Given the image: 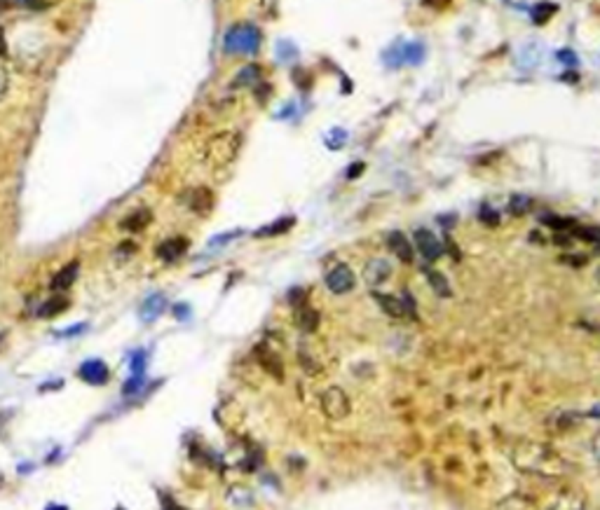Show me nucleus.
<instances>
[{
    "instance_id": "4be33fe9",
    "label": "nucleus",
    "mask_w": 600,
    "mask_h": 510,
    "mask_svg": "<svg viewBox=\"0 0 600 510\" xmlns=\"http://www.w3.org/2000/svg\"><path fill=\"white\" fill-rule=\"evenodd\" d=\"M228 503L232 508H251L254 506V494H251L247 487L235 485V487H230V492H228Z\"/></svg>"
},
{
    "instance_id": "c85d7f7f",
    "label": "nucleus",
    "mask_w": 600,
    "mask_h": 510,
    "mask_svg": "<svg viewBox=\"0 0 600 510\" xmlns=\"http://www.w3.org/2000/svg\"><path fill=\"white\" fill-rule=\"evenodd\" d=\"M541 225L551 228L553 232H570L577 223L570 221V218H560V216H541Z\"/></svg>"
},
{
    "instance_id": "49530a36",
    "label": "nucleus",
    "mask_w": 600,
    "mask_h": 510,
    "mask_svg": "<svg viewBox=\"0 0 600 510\" xmlns=\"http://www.w3.org/2000/svg\"><path fill=\"white\" fill-rule=\"evenodd\" d=\"M3 485H5V477H3V473H0V487H3Z\"/></svg>"
},
{
    "instance_id": "ea45409f",
    "label": "nucleus",
    "mask_w": 600,
    "mask_h": 510,
    "mask_svg": "<svg viewBox=\"0 0 600 510\" xmlns=\"http://www.w3.org/2000/svg\"><path fill=\"white\" fill-rule=\"evenodd\" d=\"M350 169H352V171H350V173H347V178H357V176H359V173H361V171H364V164H361V162H357V164H352V166H350Z\"/></svg>"
},
{
    "instance_id": "f3484780",
    "label": "nucleus",
    "mask_w": 600,
    "mask_h": 510,
    "mask_svg": "<svg viewBox=\"0 0 600 510\" xmlns=\"http://www.w3.org/2000/svg\"><path fill=\"white\" fill-rule=\"evenodd\" d=\"M295 326H298L300 330L307 333V335L314 333V330H317V326H319V314L314 312L309 305L295 307Z\"/></svg>"
},
{
    "instance_id": "a19ab883",
    "label": "nucleus",
    "mask_w": 600,
    "mask_h": 510,
    "mask_svg": "<svg viewBox=\"0 0 600 510\" xmlns=\"http://www.w3.org/2000/svg\"><path fill=\"white\" fill-rule=\"evenodd\" d=\"M0 56H8V42H5V31L0 29Z\"/></svg>"
},
{
    "instance_id": "dca6fc26",
    "label": "nucleus",
    "mask_w": 600,
    "mask_h": 510,
    "mask_svg": "<svg viewBox=\"0 0 600 510\" xmlns=\"http://www.w3.org/2000/svg\"><path fill=\"white\" fill-rule=\"evenodd\" d=\"M167 309V300H164V295H160V293H155V295H151V298H148L144 305H141V309H139V316H141V321H144V324H153L155 319H157L160 314H162Z\"/></svg>"
},
{
    "instance_id": "58836bf2",
    "label": "nucleus",
    "mask_w": 600,
    "mask_h": 510,
    "mask_svg": "<svg viewBox=\"0 0 600 510\" xmlns=\"http://www.w3.org/2000/svg\"><path fill=\"white\" fill-rule=\"evenodd\" d=\"M591 449H593V456H596V459L600 461V431L596 436H593V440H591Z\"/></svg>"
},
{
    "instance_id": "09e8293b",
    "label": "nucleus",
    "mask_w": 600,
    "mask_h": 510,
    "mask_svg": "<svg viewBox=\"0 0 600 510\" xmlns=\"http://www.w3.org/2000/svg\"><path fill=\"white\" fill-rule=\"evenodd\" d=\"M118 510H125V508H118Z\"/></svg>"
},
{
    "instance_id": "c9c22d12",
    "label": "nucleus",
    "mask_w": 600,
    "mask_h": 510,
    "mask_svg": "<svg viewBox=\"0 0 600 510\" xmlns=\"http://www.w3.org/2000/svg\"><path fill=\"white\" fill-rule=\"evenodd\" d=\"M558 61L572 63V66H575V63H577V54H575L572 49H560V51H558Z\"/></svg>"
},
{
    "instance_id": "6ab92c4d",
    "label": "nucleus",
    "mask_w": 600,
    "mask_h": 510,
    "mask_svg": "<svg viewBox=\"0 0 600 510\" xmlns=\"http://www.w3.org/2000/svg\"><path fill=\"white\" fill-rule=\"evenodd\" d=\"M153 221V213L151 209H146V206H141V209H137L132 213V216H127L125 221L120 223L122 230H129V232H141L146 228V225H151Z\"/></svg>"
},
{
    "instance_id": "f257e3e1",
    "label": "nucleus",
    "mask_w": 600,
    "mask_h": 510,
    "mask_svg": "<svg viewBox=\"0 0 600 510\" xmlns=\"http://www.w3.org/2000/svg\"><path fill=\"white\" fill-rule=\"evenodd\" d=\"M511 463L518 473L534 477H563L570 473V461L553 449L551 445L539 440H518L511 447Z\"/></svg>"
},
{
    "instance_id": "e433bc0d",
    "label": "nucleus",
    "mask_w": 600,
    "mask_h": 510,
    "mask_svg": "<svg viewBox=\"0 0 600 510\" xmlns=\"http://www.w3.org/2000/svg\"><path fill=\"white\" fill-rule=\"evenodd\" d=\"M560 262L575 264V267H582V264H586V255H563V257H560Z\"/></svg>"
},
{
    "instance_id": "1a4fd4ad",
    "label": "nucleus",
    "mask_w": 600,
    "mask_h": 510,
    "mask_svg": "<svg viewBox=\"0 0 600 510\" xmlns=\"http://www.w3.org/2000/svg\"><path fill=\"white\" fill-rule=\"evenodd\" d=\"M415 248L427 262H434L443 255V244L429 230H415Z\"/></svg>"
},
{
    "instance_id": "aec40b11",
    "label": "nucleus",
    "mask_w": 600,
    "mask_h": 510,
    "mask_svg": "<svg viewBox=\"0 0 600 510\" xmlns=\"http://www.w3.org/2000/svg\"><path fill=\"white\" fill-rule=\"evenodd\" d=\"M256 353H258V363H261L263 367H266L268 372H272L275 377H282V372H284V367H282V360H279V356H277L275 351H270L268 346H258L256 349Z\"/></svg>"
},
{
    "instance_id": "8fccbe9b",
    "label": "nucleus",
    "mask_w": 600,
    "mask_h": 510,
    "mask_svg": "<svg viewBox=\"0 0 600 510\" xmlns=\"http://www.w3.org/2000/svg\"><path fill=\"white\" fill-rule=\"evenodd\" d=\"M0 340H3V337H0Z\"/></svg>"
},
{
    "instance_id": "72a5a7b5",
    "label": "nucleus",
    "mask_w": 600,
    "mask_h": 510,
    "mask_svg": "<svg viewBox=\"0 0 600 510\" xmlns=\"http://www.w3.org/2000/svg\"><path fill=\"white\" fill-rule=\"evenodd\" d=\"M302 300H305V290H302V288H293L291 293H289V302H291L293 307L305 305V302H302Z\"/></svg>"
},
{
    "instance_id": "f704fd0d",
    "label": "nucleus",
    "mask_w": 600,
    "mask_h": 510,
    "mask_svg": "<svg viewBox=\"0 0 600 510\" xmlns=\"http://www.w3.org/2000/svg\"><path fill=\"white\" fill-rule=\"evenodd\" d=\"M8 89H10V75H8V70L0 66V99L8 94Z\"/></svg>"
},
{
    "instance_id": "4c0bfd02",
    "label": "nucleus",
    "mask_w": 600,
    "mask_h": 510,
    "mask_svg": "<svg viewBox=\"0 0 600 510\" xmlns=\"http://www.w3.org/2000/svg\"><path fill=\"white\" fill-rule=\"evenodd\" d=\"M85 330H87V326L80 324V326H70V328H66V330H61V333H56V335H59V337H70V335H80V333H85Z\"/></svg>"
},
{
    "instance_id": "9d476101",
    "label": "nucleus",
    "mask_w": 600,
    "mask_h": 510,
    "mask_svg": "<svg viewBox=\"0 0 600 510\" xmlns=\"http://www.w3.org/2000/svg\"><path fill=\"white\" fill-rule=\"evenodd\" d=\"M390 276H392V262L390 260H385V257H373V260L366 262V267H364L366 286L378 288V286H383L385 281H390Z\"/></svg>"
},
{
    "instance_id": "2eb2a0df",
    "label": "nucleus",
    "mask_w": 600,
    "mask_h": 510,
    "mask_svg": "<svg viewBox=\"0 0 600 510\" xmlns=\"http://www.w3.org/2000/svg\"><path fill=\"white\" fill-rule=\"evenodd\" d=\"M541 61H544V45L541 42H528V45H523V47H521V51H518V66L521 68H537V66H541Z\"/></svg>"
},
{
    "instance_id": "bb28decb",
    "label": "nucleus",
    "mask_w": 600,
    "mask_h": 510,
    "mask_svg": "<svg viewBox=\"0 0 600 510\" xmlns=\"http://www.w3.org/2000/svg\"><path fill=\"white\" fill-rule=\"evenodd\" d=\"M532 199L528 197V195H514L511 199H509V213H511V216H525V213H530L532 211Z\"/></svg>"
},
{
    "instance_id": "7c9ffc66",
    "label": "nucleus",
    "mask_w": 600,
    "mask_h": 510,
    "mask_svg": "<svg viewBox=\"0 0 600 510\" xmlns=\"http://www.w3.org/2000/svg\"><path fill=\"white\" fill-rule=\"evenodd\" d=\"M479 221L483 225H488V228H498V225H500V213L495 209H490L488 204H483L479 209Z\"/></svg>"
},
{
    "instance_id": "b1692460",
    "label": "nucleus",
    "mask_w": 600,
    "mask_h": 510,
    "mask_svg": "<svg viewBox=\"0 0 600 510\" xmlns=\"http://www.w3.org/2000/svg\"><path fill=\"white\" fill-rule=\"evenodd\" d=\"M427 281H429L431 290H434V293L438 295V298H450V293H453V290H450L448 281H446V276H443L441 272H434V269H427Z\"/></svg>"
},
{
    "instance_id": "20e7f679",
    "label": "nucleus",
    "mask_w": 600,
    "mask_h": 510,
    "mask_svg": "<svg viewBox=\"0 0 600 510\" xmlns=\"http://www.w3.org/2000/svg\"><path fill=\"white\" fill-rule=\"evenodd\" d=\"M319 403H321V412H324L331 422H340V419L350 417V412H352L350 398H347V393L340 389V386H328V389L321 393Z\"/></svg>"
},
{
    "instance_id": "f8f14e48",
    "label": "nucleus",
    "mask_w": 600,
    "mask_h": 510,
    "mask_svg": "<svg viewBox=\"0 0 600 510\" xmlns=\"http://www.w3.org/2000/svg\"><path fill=\"white\" fill-rule=\"evenodd\" d=\"M185 250H188V239L174 237V239H164V241L157 246V250H155V255H157L162 262L171 264V262L180 260V257L185 255Z\"/></svg>"
},
{
    "instance_id": "7ed1b4c3",
    "label": "nucleus",
    "mask_w": 600,
    "mask_h": 510,
    "mask_svg": "<svg viewBox=\"0 0 600 510\" xmlns=\"http://www.w3.org/2000/svg\"><path fill=\"white\" fill-rule=\"evenodd\" d=\"M261 47V31L254 24H235L223 38L225 54H256Z\"/></svg>"
},
{
    "instance_id": "a211bd4d",
    "label": "nucleus",
    "mask_w": 600,
    "mask_h": 510,
    "mask_svg": "<svg viewBox=\"0 0 600 510\" xmlns=\"http://www.w3.org/2000/svg\"><path fill=\"white\" fill-rule=\"evenodd\" d=\"M263 80V68L258 63H247L232 80V87H256Z\"/></svg>"
},
{
    "instance_id": "39448f33",
    "label": "nucleus",
    "mask_w": 600,
    "mask_h": 510,
    "mask_svg": "<svg viewBox=\"0 0 600 510\" xmlns=\"http://www.w3.org/2000/svg\"><path fill=\"white\" fill-rule=\"evenodd\" d=\"M546 510H586V496L577 487H560L549 496Z\"/></svg>"
},
{
    "instance_id": "5701e85b",
    "label": "nucleus",
    "mask_w": 600,
    "mask_h": 510,
    "mask_svg": "<svg viewBox=\"0 0 600 510\" xmlns=\"http://www.w3.org/2000/svg\"><path fill=\"white\" fill-rule=\"evenodd\" d=\"M572 239H582L586 244H600V228L598 225H575L570 230Z\"/></svg>"
},
{
    "instance_id": "2f4dec72",
    "label": "nucleus",
    "mask_w": 600,
    "mask_h": 510,
    "mask_svg": "<svg viewBox=\"0 0 600 510\" xmlns=\"http://www.w3.org/2000/svg\"><path fill=\"white\" fill-rule=\"evenodd\" d=\"M277 51H279L282 61H295V59H298V49H295V45H291L289 40H282L279 45H277Z\"/></svg>"
},
{
    "instance_id": "c756f323",
    "label": "nucleus",
    "mask_w": 600,
    "mask_h": 510,
    "mask_svg": "<svg viewBox=\"0 0 600 510\" xmlns=\"http://www.w3.org/2000/svg\"><path fill=\"white\" fill-rule=\"evenodd\" d=\"M326 145L331 148V150H340L345 143H347V132H343V129H331V132L326 134Z\"/></svg>"
},
{
    "instance_id": "f03ea898",
    "label": "nucleus",
    "mask_w": 600,
    "mask_h": 510,
    "mask_svg": "<svg viewBox=\"0 0 600 510\" xmlns=\"http://www.w3.org/2000/svg\"><path fill=\"white\" fill-rule=\"evenodd\" d=\"M240 150H242V134L235 132V129H225V132H218L206 141L202 159L211 171H223L235 162Z\"/></svg>"
},
{
    "instance_id": "412c9836",
    "label": "nucleus",
    "mask_w": 600,
    "mask_h": 510,
    "mask_svg": "<svg viewBox=\"0 0 600 510\" xmlns=\"http://www.w3.org/2000/svg\"><path fill=\"white\" fill-rule=\"evenodd\" d=\"M68 309V298H63V295H56V298L52 300H45V305L38 309V316L40 319H52V316H59Z\"/></svg>"
},
{
    "instance_id": "9b49d317",
    "label": "nucleus",
    "mask_w": 600,
    "mask_h": 510,
    "mask_svg": "<svg viewBox=\"0 0 600 510\" xmlns=\"http://www.w3.org/2000/svg\"><path fill=\"white\" fill-rule=\"evenodd\" d=\"M185 202H188V209L197 216H209L211 209H214V192L204 185H197L185 195Z\"/></svg>"
},
{
    "instance_id": "0eeeda50",
    "label": "nucleus",
    "mask_w": 600,
    "mask_h": 510,
    "mask_svg": "<svg viewBox=\"0 0 600 510\" xmlns=\"http://www.w3.org/2000/svg\"><path fill=\"white\" fill-rule=\"evenodd\" d=\"M326 288L331 290L333 295H345L350 293V290L354 288V283H357V276H354L352 267H347V264H335V267L331 269V272L326 274Z\"/></svg>"
},
{
    "instance_id": "79ce46f5",
    "label": "nucleus",
    "mask_w": 600,
    "mask_h": 510,
    "mask_svg": "<svg viewBox=\"0 0 600 510\" xmlns=\"http://www.w3.org/2000/svg\"><path fill=\"white\" fill-rule=\"evenodd\" d=\"M424 5H431V8H441V5H448L450 0H422Z\"/></svg>"
},
{
    "instance_id": "37998d69",
    "label": "nucleus",
    "mask_w": 600,
    "mask_h": 510,
    "mask_svg": "<svg viewBox=\"0 0 600 510\" xmlns=\"http://www.w3.org/2000/svg\"><path fill=\"white\" fill-rule=\"evenodd\" d=\"M174 312H176V316H178V319H183L185 314H190V309L185 307V305H178L176 309H174Z\"/></svg>"
},
{
    "instance_id": "393cba45",
    "label": "nucleus",
    "mask_w": 600,
    "mask_h": 510,
    "mask_svg": "<svg viewBox=\"0 0 600 510\" xmlns=\"http://www.w3.org/2000/svg\"><path fill=\"white\" fill-rule=\"evenodd\" d=\"M293 218H282V221H275L266 225V228H261L256 232V237H277V234H284V232H289L293 228Z\"/></svg>"
},
{
    "instance_id": "4468645a",
    "label": "nucleus",
    "mask_w": 600,
    "mask_h": 510,
    "mask_svg": "<svg viewBox=\"0 0 600 510\" xmlns=\"http://www.w3.org/2000/svg\"><path fill=\"white\" fill-rule=\"evenodd\" d=\"M77 272H80V262H77V260L66 262V264H63V267L59 269V272H56L54 276H52L49 288H52V290H56V293H63V290H68V288L75 283Z\"/></svg>"
},
{
    "instance_id": "ddd939ff",
    "label": "nucleus",
    "mask_w": 600,
    "mask_h": 510,
    "mask_svg": "<svg viewBox=\"0 0 600 510\" xmlns=\"http://www.w3.org/2000/svg\"><path fill=\"white\" fill-rule=\"evenodd\" d=\"M387 246H390L392 253H394L403 264H410L413 257H415V248H413V244L408 241V237L399 230L387 234Z\"/></svg>"
},
{
    "instance_id": "a18cd8bd",
    "label": "nucleus",
    "mask_w": 600,
    "mask_h": 510,
    "mask_svg": "<svg viewBox=\"0 0 600 510\" xmlns=\"http://www.w3.org/2000/svg\"><path fill=\"white\" fill-rule=\"evenodd\" d=\"M45 510H68V508L66 506H47Z\"/></svg>"
},
{
    "instance_id": "de8ad7c7",
    "label": "nucleus",
    "mask_w": 600,
    "mask_h": 510,
    "mask_svg": "<svg viewBox=\"0 0 600 510\" xmlns=\"http://www.w3.org/2000/svg\"><path fill=\"white\" fill-rule=\"evenodd\" d=\"M596 279H598V281H600V267H598V269H596Z\"/></svg>"
},
{
    "instance_id": "cd10ccee",
    "label": "nucleus",
    "mask_w": 600,
    "mask_h": 510,
    "mask_svg": "<svg viewBox=\"0 0 600 510\" xmlns=\"http://www.w3.org/2000/svg\"><path fill=\"white\" fill-rule=\"evenodd\" d=\"M422 59H424V47L420 42H406L403 45V63L417 66Z\"/></svg>"
},
{
    "instance_id": "473e14b6",
    "label": "nucleus",
    "mask_w": 600,
    "mask_h": 510,
    "mask_svg": "<svg viewBox=\"0 0 600 510\" xmlns=\"http://www.w3.org/2000/svg\"><path fill=\"white\" fill-rule=\"evenodd\" d=\"M17 8H26V10H45L49 8V0H12Z\"/></svg>"
},
{
    "instance_id": "a878e982",
    "label": "nucleus",
    "mask_w": 600,
    "mask_h": 510,
    "mask_svg": "<svg viewBox=\"0 0 600 510\" xmlns=\"http://www.w3.org/2000/svg\"><path fill=\"white\" fill-rule=\"evenodd\" d=\"M556 10H558V8H556L553 3H549V0H541V3H537V5L532 8V22L539 24V26L546 24L553 15H556Z\"/></svg>"
},
{
    "instance_id": "c03bdc74",
    "label": "nucleus",
    "mask_w": 600,
    "mask_h": 510,
    "mask_svg": "<svg viewBox=\"0 0 600 510\" xmlns=\"http://www.w3.org/2000/svg\"><path fill=\"white\" fill-rule=\"evenodd\" d=\"M164 510H183V508L176 506V503H174V501L169 499V501H164Z\"/></svg>"
},
{
    "instance_id": "423d86ee",
    "label": "nucleus",
    "mask_w": 600,
    "mask_h": 510,
    "mask_svg": "<svg viewBox=\"0 0 600 510\" xmlns=\"http://www.w3.org/2000/svg\"><path fill=\"white\" fill-rule=\"evenodd\" d=\"M373 300L378 302V307L383 309L390 319L401 321V319H406V316H415V312H413V302H410L408 295H406V300H403V298H394V295H387V293H373Z\"/></svg>"
},
{
    "instance_id": "6e6552de",
    "label": "nucleus",
    "mask_w": 600,
    "mask_h": 510,
    "mask_svg": "<svg viewBox=\"0 0 600 510\" xmlns=\"http://www.w3.org/2000/svg\"><path fill=\"white\" fill-rule=\"evenodd\" d=\"M77 377H80L82 382L92 384V386H103L108 379H111V370H108V365L103 363V360L92 358V360H85V363L77 367Z\"/></svg>"
}]
</instances>
